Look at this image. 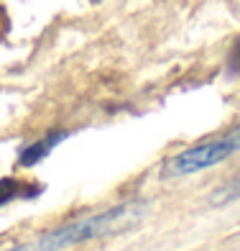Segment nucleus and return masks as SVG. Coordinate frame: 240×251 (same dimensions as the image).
Masks as SVG:
<instances>
[{
  "label": "nucleus",
  "instance_id": "obj_2",
  "mask_svg": "<svg viewBox=\"0 0 240 251\" xmlns=\"http://www.w3.org/2000/svg\"><path fill=\"white\" fill-rule=\"evenodd\" d=\"M240 151V126L225 131L222 136H215V139L197 144L192 149H184L174 154L171 159H166V164L161 167V177L164 179H176V177H189L204 172L210 167H217L225 159H230L233 154Z\"/></svg>",
  "mask_w": 240,
  "mask_h": 251
},
{
  "label": "nucleus",
  "instance_id": "obj_5",
  "mask_svg": "<svg viewBox=\"0 0 240 251\" xmlns=\"http://www.w3.org/2000/svg\"><path fill=\"white\" fill-rule=\"evenodd\" d=\"M235 195H240V175H238V177L230 182V185H227V187L220 192V195H217V200H220V198L227 200V198H235Z\"/></svg>",
  "mask_w": 240,
  "mask_h": 251
},
{
  "label": "nucleus",
  "instance_id": "obj_1",
  "mask_svg": "<svg viewBox=\"0 0 240 251\" xmlns=\"http://www.w3.org/2000/svg\"><path fill=\"white\" fill-rule=\"evenodd\" d=\"M146 213V205L141 200H128L123 205H115L110 210H102L97 215H87V218L72 221L62 228H54V231H46L36 238H31L26 244H18L13 249L5 251H64L72 249L77 244L92 241V238H105L110 233L125 231V228L135 226Z\"/></svg>",
  "mask_w": 240,
  "mask_h": 251
},
{
  "label": "nucleus",
  "instance_id": "obj_4",
  "mask_svg": "<svg viewBox=\"0 0 240 251\" xmlns=\"http://www.w3.org/2000/svg\"><path fill=\"white\" fill-rule=\"evenodd\" d=\"M44 192L41 185L36 182H23L16 177H3L0 179V205H8L13 200H33Z\"/></svg>",
  "mask_w": 240,
  "mask_h": 251
},
{
  "label": "nucleus",
  "instance_id": "obj_7",
  "mask_svg": "<svg viewBox=\"0 0 240 251\" xmlns=\"http://www.w3.org/2000/svg\"><path fill=\"white\" fill-rule=\"evenodd\" d=\"M238 64H240V59H238Z\"/></svg>",
  "mask_w": 240,
  "mask_h": 251
},
{
  "label": "nucleus",
  "instance_id": "obj_6",
  "mask_svg": "<svg viewBox=\"0 0 240 251\" xmlns=\"http://www.w3.org/2000/svg\"><path fill=\"white\" fill-rule=\"evenodd\" d=\"M92 3H100V0H92Z\"/></svg>",
  "mask_w": 240,
  "mask_h": 251
},
{
  "label": "nucleus",
  "instance_id": "obj_3",
  "mask_svg": "<svg viewBox=\"0 0 240 251\" xmlns=\"http://www.w3.org/2000/svg\"><path fill=\"white\" fill-rule=\"evenodd\" d=\"M64 139H66V131H54V133L44 136V139H39V141L26 144L23 149H21V154H18L21 167H33V164L44 162V159H46V156H49V154H51Z\"/></svg>",
  "mask_w": 240,
  "mask_h": 251
}]
</instances>
